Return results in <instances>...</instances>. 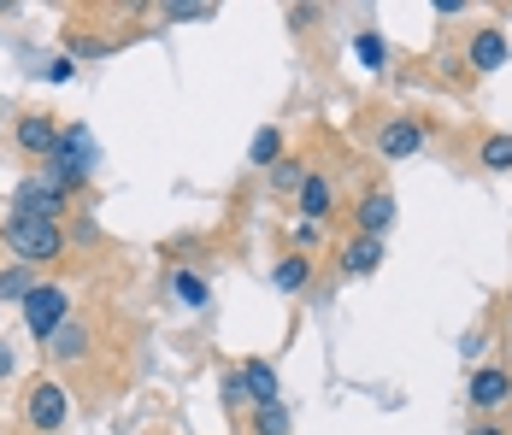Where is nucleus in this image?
<instances>
[{
    "mask_svg": "<svg viewBox=\"0 0 512 435\" xmlns=\"http://www.w3.org/2000/svg\"><path fill=\"white\" fill-rule=\"evenodd\" d=\"M477 159H483V171H512V136H489L477 147Z\"/></svg>",
    "mask_w": 512,
    "mask_h": 435,
    "instance_id": "obj_16",
    "label": "nucleus"
},
{
    "mask_svg": "<svg viewBox=\"0 0 512 435\" xmlns=\"http://www.w3.org/2000/svg\"><path fill=\"white\" fill-rule=\"evenodd\" d=\"M6 247H12L24 265H48V259H59L65 236H59V224L30 218V212H18V206H12V218H6Z\"/></svg>",
    "mask_w": 512,
    "mask_h": 435,
    "instance_id": "obj_1",
    "label": "nucleus"
},
{
    "mask_svg": "<svg viewBox=\"0 0 512 435\" xmlns=\"http://www.w3.org/2000/svg\"><path fill=\"white\" fill-rule=\"evenodd\" d=\"M307 277H312V265L301 259V253H289V259L277 265V277H271V283H277L283 294H295V289H307Z\"/></svg>",
    "mask_w": 512,
    "mask_h": 435,
    "instance_id": "obj_15",
    "label": "nucleus"
},
{
    "mask_svg": "<svg viewBox=\"0 0 512 435\" xmlns=\"http://www.w3.org/2000/svg\"><path fill=\"white\" fill-rule=\"evenodd\" d=\"M83 353H89V330L65 318V324H59V330L48 336V359H59V365H71V359H83Z\"/></svg>",
    "mask_w": 512,
    "mask_h": 435,
    "instance_id": "obj_11",
    "label": "nucleus"
},
{
    "mask_svg": "<svg viewBox=\"0 0 512 435\" xmlns=\"http://www.w3.org/2000/svg\"><path fill=\"white\" fill-rule=\"evenodd\" d=\"M18 212H30V218H48V224H59V212H65V189H53L48 177H30V183L18 189Z\"/></svg>",
    "mask_w": 512,
    "mask_h": 435,
    "instance_id": "obj_6",
    "label": "nucleus"
},
{
    "mask_svg": "<svg viewBox=\"0 0 512 435\" xmlns=\"http://www.w3.org/2000/svg\"><path fill=\"white\" fill-rule=\"evenodd\" d=\"M65 306H71V294H65V289H53V283H36V289L24 294V330H30V336L48 347V336L59 330V324H65Z\"/></svg>",
    "mask_w": 512,
    "mask_h": 435,
    "instance_id": "obj_3",
    "label": "nucleus"
},
{
    "mask_svg": "<svg viewBox=\"0 0 512 435\" xmlns=\"http://www.w3.org/2000/svg\"><path fill=\"white\" fill-rule=\"evenodd\" d=\"M330 200H336L330 177H318V171H312L307 183H301V218H307V224H324V218H330Z\"/></svg>",
    "mask_w": 512,
    "mask_h": 435,
    "instance_id": "obj_13",
    "label": "nucleus"
},
{
    "mask_svg": "<svg viewBox=\"0 0 512 435\" xmlns=\"http://www.w3.org/2000/svg\"><path fill=\"white\" fill-rule=\"evenodd\" d=\"M171 294H177L183 306H206V283L195 271H177V277H171Z\"/></svg>",
    "mask_w": 512,
    "mask_h": 435,
    "instance_id": "obj_18",
    "label": "nucleus"
},
{
    "mask_svg": "<svg viewBox=\"0 0 512 435\" xmlns=\"http://www.w3.org/2000/svg\"><path fill=\"white\" fill-rule=\"evenodd\" d=\"M89 171H95V142H89V130H65L59 147H53V159H48V183L71 194Z\"/></svg>",
    "mask_w": 512,
    "mask_h": 435,
    "instance_id": "obj_2",
    "label": "nucleus"
},
{
    "mask_svg": "<svg viewBox=\"0 0 512 435\" xmlns=\"http://www.w3.org/2000/svg\"><path fill=\"white\" fill-rule=\"evenodd\" d=\"M224 400H230V406H248V388H242V377H224Z\"/></svg>",
    "mask_w": 512,
    "mask_h": 435,
    "instance_id": "obj_23",
    "label": "nucleus"
},
{
    "mask_svg": "<svg viewBox=\"0 0 512 435\" xmlns=\"http://www.w3.org/2000/svg\"><path fill=\"white\" fill-rule=\"evenodd\" d=\"M0 377H12V347L0 341Z\"/></svg>",
    "mask_w": 512,
    "mask_h": 435,
    "instance_id": "obj_24",
    "label": "nucleus"
},
{
    "mask_svg": "<svg viewBox=\"0 0 512 435\" xmlns=\"http://www.w3.org/2000/svg\"><path fill=\"white\" fill-rule=\"evenodd\" d=\"M18 147H24V153H36V159H53V147H59L53 118H42V112H24V118H18Z\"/></svg>",
    "mask_w": 512,
    "mask_h": 435,
    "instance_id": "obj_7",
    "label": "nucleus"
},
{
    "mask_svg": "<svg viewBox=\"0 0 512 435\" xmlns=\"http://www.w3.org/2000/svg\"><path fill=\"white\" fill-rule=\"evenodd\" d=\"M354 53H359V59H365V65H371V71H383V59H389V48H383V42H377L371 30H365V36H359V42H354Z\"/></svg>",
    "mask_w": 512,
    "mask_h": 435,
    "instance_id": "obj_21",
    "label": "nucleus"
},
{
    "mask_svg": "<svg viewBox=\"0 0 512 435\" xmlns=\"http://www.w3.org/2000/svg\"><path fill=\"white\" fill-rule=\"evenodd\" d=\"M501 65H507V36L489 24L471 36V71H501Z\"/></svg>",
    "mask_w": 512,
    "mask_h": 435,
    "instance_id": "obj_10",
    "label": "nucleus"
},
{
    "mask_svg": "<svg viewBox=\"0 0 512 435\" xmlns=\"http://www.w3.org/2000/svg\"><path fill=\"white\" fill-rule=\"evenodd\" d=\"M242 388H248V406H277V377H271V365H248L242 371Z\"/></svg>",
    "mask_w": 512,
    "mask_h": 435,
    "instance_id": "obj_14",
    "label": "nucleus"
},
{
    "mask_svg": "<svg viewBox=\"0 0 512 435\" xmlns=\"http://www.w3.org/2000/svg\"><path fill=\"white\" fill-rule=\"evenodd\" d=\"M30 289H36L30 265H12V271H0V300H24Z\"/></svg>",
    "mask_w": 512,
    "mask_h": 435,
    "instance_id": "obj_17",
    "label": "nucleus"
},
{
    "mask_svg": "<svg viewBox=\"0 0 512 435\" xmlns=\"http://www.w3.org/2000/svg\"><path fill=\"white\" fill-rule=\"evenodd\" d=\"M271 183H277V189H295V194H301V183H307V171H301L295 159H283V165H271Z\"/></svg>",
    "mask_w": 512,
    "mask_h": 435,
    "instance_id": "obj_20",
    "label": "nucleus"
},
{
    "mask_svg": "<svg viewBox=\"0 0 512 435\" xmlns=\"http://www.w3.org/2000/svg\"><path fill=\"white\" fill-rule=\"evenodd\" d=\"M377 265H383V242H377V236H359V242L342 247V271H348V277H371Z\"/></svg>",
    "mask_w": 512,
    "mask_h": 435,
    "instance_id": "obj_12",
    "label": "nucleus"
},
{
    "mask_svg": "<svg viewBox=\"0 0 512 435\" xmlns=\"http://www.w3.org/2000/svg\"><path fill=\"white\" fill-rule=\"evenodd\" d=\"M507 400H512V377L507 371H477V377H471V406L495 412V406H507Z\"/></svg>",
    "mask_w": 512,
    "mask_h": 435,
    "instance_id": "obj_9",
    "label": "nucleus"
},
{
    "mask_svg": "<svg viewBox=\"0 0 512 435\" xmlns=\"http://www.w3.org/2000/svg\"><path fill=\"white\" fill-rule=\"evenodd\" d=\"M65 412H71V394L59 383H30V394H24V418H30V430L36 435H53L59 424H65Z\"/></svg>",
    "mask_w": 512,
    "mask_h": 435,
    "instance_id": "obj_4",
    "label": "nucleus"
},
{
    "mask_svg": "<svg viewBox=\"0 0 512 435\" xmlns=\"http://www.w3.org/2000/svg\"><path fill=\"white\" fill-rule=\"evenodd\" d=\"M354 218H359V236H377L383 242V230L395 224V194H365Z\"/></svg>",
    "mask_w": 512,
    "mask_h": 435,
    "instance_id": "obj_8",
    "label": "nucleus"
},
{
    "mask_svg": "<svg viewBox=\"0 0 512 435\" xmlns=\"http://www.w3.org/2000/svg\"><path fill=\"white\" fill-rule=\"evenodd\" d=\"M424 147V124L418 118H389L383 130H377V153L383 159H412Z\"/></svg>",
    "mask_w": 512,
    "mask_h": 435,
    "instance_id": "obj_5",
    "label": "nucleus"
},
{
    "mask_svg": "<svg viewBox=\"0 0 512 435\" xmlns=\"http://www.w3.org/2000/svg\"><path fill=\"white\" fill-rule=\"evenodd\" d=\"M471 435H507V430H495V424H483V430H471Z\"/></svg>",
    "mask_w": 512,
    "mask_h": 435,
    "instance_id": "obj_25",
    "label": "nucleus"
},
{
    "mask_svg": "<svg viewBox=\"0 0 512 435\" xmlns=\"http://www.w3.org/2000/svg\"><path fill=\"white\" fill-rule=\"evenodd\" d=\"M277 147H283L277 142V130H259L254 136V165H277Z\"/></svg>",
    "mask_w": 512,
    "mask_h": 435,
    "instance_id": "obj_22",
    "label": "nucleus"
},
{
    "mask_svg": "<svg viewBox=\"0 0 512 435\" xmlns=\"http://www.w3.org/2000/svg\"><path fill=\"white\" fill-rule=\"evenodd\" d=\"M254 430L259 435H289V412H283V400H277V406H259Z\"/></svg>",
    "mask_w": 512,
    "mask_h": 435,
    "instance_id": "obj_19",
    "label": "nucleus"
}]
</instances>
